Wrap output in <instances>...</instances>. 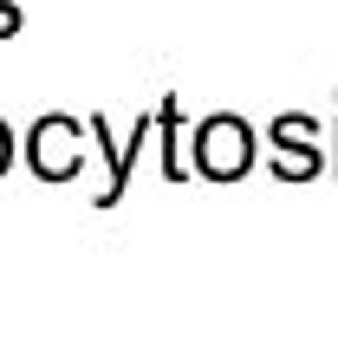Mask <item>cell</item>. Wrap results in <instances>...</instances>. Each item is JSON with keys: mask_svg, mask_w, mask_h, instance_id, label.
Wrapping results in <instances>:
<instances>
[{"mask_svg": "<svg viewBox=\"0 0 338 357\" xmlns=\"http://www.w3.org/2000/svg\"><path fill=\"white\" fill-rule=\"evenodd\" d=\"M254 162H260V137L241 111H208L189 137V169L202 182H241Z\"/></svg>", "mask_w": 338, "mask_h": 357, "instance_id": "6da1fadb", "label": "cell"}, {"mask_svg": "<svg viewBox=\"0 0 338 357\" xmlns=\"http://www.w3.org/2000/svg\"><path fill=\"white\" fill-rule=\"evenodd\" d=\"M84 143H91V130H84V117L72 111H39L27 143H20V162L39 176V182H72L84 169Z\"/></svg>", "mask_w": 338, "mask_h": 357, "instance_id": "7a4b0ae2", "label": "cell"}, {"mask_svg": "<svg viewBox=\"0 0 338 357\" xmlns=\"http://www.w3.org/2000/svg\"><path fill=\"white\" fill-rule=\"evenodd\" d=\"M84 130H91V150H98V162H104V182L91 188V208H117L124 188H131V169H137L143 143H150V111H143L124 137H111V117H104V111L84 117Z\"/></svg>", "mask_w": 338, "mask_h": 357, "instance_id": "3957f363", "label": "cell"}, {"mask_svg": "<svg viewBox=\"0 0 338 357\" xmlns=\"http://www.w3.org/2000/svg\"><path fill=\"white\" fill-rule=\"evenodd\" d=\"M267 143H273V176H280V182L325 176V150H319V130H312L306 111H280L267 123Z\"/></svg>", "mask_w": 338, "mask_h": 357, "instance_id": "277c9868", "label": "cell"}, {"mask_svg": "<svg viewBox=\"0 0 338 357\" xmlns=\"http://www.w3.org/2000/svg\"><path fill=\"white\" fill-rule=\"evenodd\" d=\"M150 137H156V169L163 182H189V130H182V98H156L150 104Z\"/></svg>", "mask_w": 338, "mask_h": 357, "instance_id": "5b68a950", "label": "cell"}, {"mask_svg": "<svg viewBox=\"0 0 338 357\" xmlns=\"http://www.w3.org/2000/svg\"><path fill=\"white\" fill-rule=\"evenodd\" d=\"M20 162V143H13V130H7V117H0V176H7Z\"/></svg>", "mask_w": 338, "mask_h": 357, "instance_id": "8992f818", "label": "cell"}, {"mask_svg": "<svg viewBox=\"0 0 338 357\" xmlns=\"http://www.w3.org/2000/svg\"><path fill=\"white\" fill-rule=\"evenodd\" d=\"M20 33V0H0V39Z\"/></svg>", "mask_w": 338, "mask_h": 357, "instance_id": "52a82bcc", "label": "cell"}, {"mask_svg": "<svg viewBox=\"0 0 338 357\" xmlns=\"http://www.w3.org/2000/svg\"><path fill=\"white\" fill-rule=\"evenodd\" d=\"M325 176H338V117H332V156H325Z\"/></svg>", "mask_w": 338, "mask_h": 357, "instance_id": "ba28073f", "label": "cell"}]
</instances>
